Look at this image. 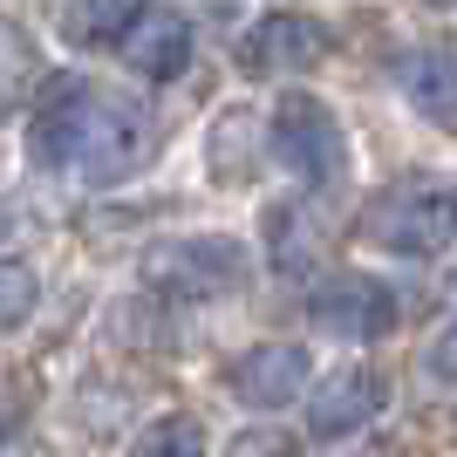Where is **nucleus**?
Segmentation results:
<instances>
[{"mask_svg": "<svg viewBox=\"0 0 457 457\" xmlns=\"http://www.w3.org/2000/svg\"><path fill=\"white\" fill-rule=\"evenodd\" d=\"M301 382H307V348L294 342H260L232 362V396L246 410H280L301 396Z\"/></svg>", "mask_w": 457, "mask_h": 457, "instance_id": "obj_8", "label": "nucleus"}, {"mask_svg": "<svg viewBox=\"0 0 457 457\" xmlns=\"http://www.w3.org/2000/svg\"><path fill=\"white\" fill-rule=\"evenodd\" d=\"M267 232L280 239V246H273V267H280V273H301L307 267V226L294 219V212H273Z\"/></svg>", "mask_w": 457, "mask_h": 457, "instance_id": "obj_14", "label": "nucleus"}, {"mask_svg": "<svg viewBox=\"0 0 457 457\" xmlns=\"http://www.w3.org/2000/svg\"><path fill=\"white\" fill-rule=\"evenodd\" d=\"M0 232H7V212H0Z\"/></svg>", "mask_w": 457, "mask_h": 457, "instance_id": "obj_18", "label": "nucleus"}, {"mask_svg": "<svg viewBox=\"0 0 457 457\" xmlns=\"http://www.w3.org/2000/svg\"><path fill=\"white\" fill-rule=\"evenodd\" d=\"M307 314L314 328H328L335 342H376L396 328V294L369 273H328L314 294H307Z\"/></svg>", "mask_w": 457, "mask_h": 457, "instance_id": "obj_4", "label": "nucleus"}, {"mask_svg": "<svg viewBox=\"0 0 457 457\" xmlns=\"http://www.w3.org/2000/svg\"><path fill=\"white\" fill-rule=\"evenodd\" d=\"M437 7H451V0H437Z\"/></svg>", "mask_w": 457, "mask_h": 457, "instance_id": "obj_19", "label": "nucleus"}, {"mask_svg": "<svg viewBox=\"0 0 457 457\" xmlns=\"http://www.w3.org/2000/svg\"><path fill=\"white\" fill-rule=\"evenodd\" d=\"M41 82V55H35V41L21 35L14 21H0V116H14L28 96H35Z\"/></svg>", "mask_w": 457, "mask_h": 457, "instance_id": "obj_11", "label": "nucleus"}, {"mask_svg": "<svg viewBox=\"0 0 457 457\" xmlns=\"http://www.w3.org/2000/svg\"><path fill=\"white\" fill-rule=\"evenodd\" d=\"M137 444H144V451H198L205 430H198V423H151Z\"/></svg>", "mask_w": 457, "mask_h": 457, "instance_id": "obj_15", "label": "nucleus"}, {"mask_svg": "<svg viewBox=\"0 0 457 457\" xmlns=\"http://www.w3.org/2000/svg\"><path fill=\"white\" fill-rule=\"evenodd\" d=\"M144 273H151L164 294L212 301V294H239L246 260H239V246H232V239H178V246L151 253V260H144Z\"/></svg>", "mask_w": 457, "mask_h": 457, "instance_id": "obj_5", "label": "nucleus"}, {"mask_svg": "<svg viewBox=\"0 0 457 457\" xmlns=\"http://www.w3.org/2000/svg\"><path fill=\"white\" fill-rule=\"evenodd\" d=\"M321 55H328V28L307 14H267V21H253V35H246V62L260 76H301Z\"/></svg>", "mask_w": 457, "mask_h": 457, "instance_id": "obj_9", "label": "nucleus"}, {"mask_svg": "<svg viewBox=\"0 0 457 457\" xmlns=\"http://www.w3.org/2000/svg\"><path fill=\"white\" fill-rule=\"evenodd\" d=\"M362 239L382 246V253H403V260H430V253H444L457 239V198L444 185H423V178L389 185L369 205Z\"/></svg>", "mask_w": 457, "mask_h": 457, "instance_id": "obj_2", "label": "nucleus"}, {"mask_svg": "<svg viewBox=\"0 0 457 457\" xmlns=\"http://www.w3.org/2000/svg\"><path fill=\"white\" fill-rule=\"evenodd\" d=\"M376 410H382V376L376 369H335V376L314 389V403H307V430L321 444H342V437H355Z\"/></svg>", "mask_w": 457, "mask_h": 457, "instance_id": "obj_7", "label": "nucleus"}, {"mask_svg": "<svg viewBox=\"0 0 457 457\" xmlns=\"http://www.w3.org/2000/svg\"><path fill=\"white\" fill-rule=\"evenodd\" d=\"M273 157H280L287 171L301 178V185L314 191H335L348 178V144H342V123H335V110H328L321 96H280L273 103V130H267Z\"/></svg>", "mask_w": 457, "mask_h": 457, "instance_id": "obj_3", "label": "nucleus"}, {"mask_svg": "<svg viewBox=\"0 0 457 457\" xmlns=\"http://www.w3.org/2000/svg\"><path fill=\"white\" fill-rule=\"evenodd\" d=\"M41 307V273L28 260H0V335H14Z\"/></svg>", "mask_w": 457, "mask_h": 457, "instance_id": "obj_13", "label": "nucleus"}, {"mask_svg": "<svg viewBox=\"0 0 457 457\" xmlns=\"http://www.w3.org/2000/svg\"><path fill=\"white\" fill-rule=\"evenodd\" d=\"M430 369L457 382V321H451V328H444V335H437V348H430Z\"/></svg>", "mask_w": 457, "mask_h": 457, "instance_id": "obj_16", "label": "nucleus"}, {"mask_svg": "<svg viewBox=\"0 0 457 457\" xmlns=\"http://www.w3.org/2000/svg\"><path fill=\"white\" fill-rule=\"evenodd\" d=\"M116 55L130 62L137 76H151V82H171L185 76V62H191V21L178 14V7H157V0H137V14L116 28L110 41Z\"/></svg>", "mask_w": 457, "mask_h": 457, "instance_id": "obj_6", "label": "nucleus"}, {"mask_svg": "<svg viewBox=\"0 0 457 457\" xmlns=\"http://www.w3.org/2000/svg\"><path fill=\"white\" fill-rule=\"evenodd\" d=\"M14 430H21V417H14V410H0V444L14 437Z\"/></svg>", "mask_w": 457, "mask_h": 457, "instance_id": "obj_17", "label": "nucleus"}, {"mask_svg": "<svg viewBox=\"0 0 457 457\" xmlns=\"http://www.w3.org/2000/svg\"><path fill=\"white\" fill-rule=\"evenodd\" d=\"M130 14H137V0H69V41L76 48H110Z\"/></svg>", "mask_w": 457, "mask_h": 457, "instance_id": "obj_12", "label": "nucleus"}, {"mask_svg": "<svg viewBox=\"0 0 457 457\" xmlns=\"http://www.w3.org/2000/svg\"><path fill=\"white\" fill-rule=\"evenodd\" d=\"M403 89L417 103V116H430L437 130H457V41H430L403 62Z\"/></svg>", "mask_w": 457, "mask_h": 457, "instance_id": "obj_10", "label": "nucleus"}, {"mask_svg": "<svg viewBox=\"0 0 457 457\" xmlns=\"http://www.w3.org/2000/svg\"><path fill=\"white\" fill-rule=\"evenodd\" d=\"M28 157L82 185H116L157 157V123L130 96H110L82 76H55L28 130Z\"/></svg>", "mask_w": 457, "mask_h": 457, "instance_id": "obj_1", "label": "nucleus"}]
</instances>
